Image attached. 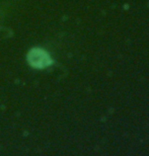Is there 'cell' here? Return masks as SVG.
<instances>
[{"label": "cell", "instance_id": "1", "mask_svg": "<svg viewBox=\"0 0 149 156\" xmlns=\"http://www.w3.org/2000/svg\"><path fill=\"white\" fill-rule=\"evenodd\" d=\"M27 61L33 67L36 68H45L52 63L48 53L40 49L32 50L27 55Z\"/></svg>", "mask_w": 149, "mask_h": 156}]
</instances>
